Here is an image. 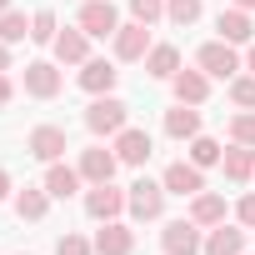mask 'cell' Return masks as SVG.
Wrapping results in <instances>:
<instances>
[{
	"instance_id": "6da1fadb",
	"label": "cell",
	"mask_w": 255,
	"mask_h": 255,
	"mask_svg": "<svg viewBox=\"0 0 255 255\" xmlns=\"http://www.w3.org/2000/svg\"><path fill=\"white\" fill-rule=\"evenodd\" d=\"M125 125H130V105H125L115 90H110V95H90V105H85V130H90L95 140H100V135L115 140Z\"/></svg>"
},
{
	"instance_id": "7a4b0ae2",
	"label": "cell",
	"mask_w": 255,
	"mask_h": 255,
	"mask_svg": "<svg viewBox=\"0 0 255 255\" xmlns=\"http://www.w3.org/2000/svg\"><path fill=\"white\" fill-rule=\"evenodd\" d=\"M195 65H200V70H205L210 80H235V75L245 70L240 50H235L230 40H220V35H215V40H205V45L195 50Z\"/></svg>"
},
{
	"instance_id": "3957f363",
	"label": "cell",
	"mask_w": 255,
	"mask_h": 255,
	"mask_svg": "<svg viewBox=\"0 0 255 255\" xmlns=\"http://www.w3.org/2000/svg\"><path fill=\"white\" fill-rule=\"evenodd\" d=\"M125 215H130V220H160L165 215V185L160 180H135V185H125Z\"/></svg>"
},
{
	"instance_id": "277c9868",
	"label": "cell",
	"mask_w": 255,
	"mask_h": 255,
	"mask_svg": "<svg viewBox=\"0 0 255 255\" xmlns=\"http://www.w3.org/2000/svg\"><path fill=\"white\" fill-rule=\"evenodd\" d=\"M160 250H165V255H200V250H205V225H195L190 215H185V220H165Z\"/></svg>"
},
{
	"instance_id": "5b68a950",
	"label": "cell",
	"mask_w": 255,
	"mask_h": 255,
	"mask_svg": "<svg viewBox=\"0 0 255 255\" xmlns=\"http://www.w3.org/2000/svg\"><path fill=\"white\" fill-rule=\"evenodd\" d=\"M75 25H80L90 40H110V35L120 30V10L110 5V0H85L80 15H75Z\"/></svg>"
},
{
	"instance_id": "8992f818",
	"label": "cell",
	"mask_w": 255,
	"mask_h": 255,
	"mask_svg": "<svg viewBox=\"0 0 255 255\" xmlns=\"http://www.w3.org/2000/svg\"><path fill=\"white\" fill-rule=\"evenodd\" d=\"M160 185H165V195L190 200V195H200V190H205V170H200L195 160H170V165H165V175H160Z\"/></svg>"
},
{
	"instance_id": "52a82bcc",
	"label": "cell",
	"mask_w": 255,
	"mask_h": 255,
	"mask_svg": "<svg viewBox=\"0 0 255 255\" xmlns=\"http://www.w3.org/2000/svg\"><path fill=\"white\" fill-rule=\"evenodd\" d=\"M85 215L100 220V225H105V220H120V215H125V190H120L115 180L90 185V190H85Z\"/></svg>"
},
{
	"instance_id": "ba28073f",
	"label": "cell",
	"mask_w": 255,
	"mask_h": 255,
	"mask_svg": "<svg viewBox=\"0 0 255 255\" xmlns=\"http://www.w3.org/2000/svg\"><path fill=\"white\" fill-rule=\"evenodd\" d=\"M110 50H115V60H120V65H130V60H145V55H150V25H140V20L120 25V30L110 35Z\"/></svg>"
},
{
	"instance_id": "9c48e42d",
	"label": "cell",
	"mask_w": 255,
	"mask_h": 255,
	"mask_svg": "<svg viewBox=\"0 0 255 255\" xmlns=\"http://www.w3.org/2000/svg\"><path fill=\"white\" fill-rule=\"evenodd\" d=\"M25 150L35 155V160H45V165H55L65 150H70V140H65V125H35V130L25 135Z\"/></svg>"
},
{
	"instance_id": "30bf717a",
	"label": "cell",
	"mask_w": 255,
	"mask_h": 255,
	"mask_svg": "<svg viewBox=\"0 0 255 255\" xmlns=\"http://www.w3.org/2000/svg\"><path fill=\"white\" fill-rule=\"evenodd\" d=\"M110 150L120 155V165H145V160L155 155V140H150V130H140V125H125Z\"/></svg>"
},
{
	"instance_id": "8fae6325",
	"label": "cell",
	"mask_w": 255,
	"mask_h": 255,
	"mask_svg": "<svg viewBox=\"0 0 255 255\" xmlns=\"http://www.w3.org/2000/svg\"><path fill=\"white\" fill-rule=\"evenodd\" d=\"M60 85H65V75H60L55 60H30V65H25V95H35V100H55Z\"/></svg>"
},
{
	"instance_id": "7c38bea8",
	"label": "cell",
	"mask_w": 255,
	"mask_h": 255,
	"mask_svg": "<svg viewBox=\"0 0 255 255\" xmlns=\"http://www.w3.org/2000/svg\"><path fill=\"white\" fill-rule=\"evenodd\" d=\"M75 165H80L85 185H105V180H115V170H120V155H115V150H105V145H85Z\"/></svg>"
},
{
	"instance_id": "4fadbf2b",
	"label": "cell",
	"mask_w": 255,
	"mask_h": 255,
	"mask_svg": "<svg viewBox=\"0 0 255 255\" xmlns=\"http://www.w3.org/2000/svg\"><path fill=\"white\" fill-rule=\"evenodd\" d=\"M245 240H250V230L235 220V225H210V235H205V250L200 255H245Z\"/></svg>"
},
{
	"instance_id": "5bb4252c",
	"label": "cell",
	"mask_w": 255,
	"mask_h": 255,
	"mask_svg": "<svg viewBox=\"0 0 255 255\" xmlns=\"http://www.w3.org/2000/svg\"><path fill=\"white\" fill-rule=\"evenodd\" d=\"M215 30H220V40H230V45H250V40H255V20H250V10H240V5H225V10L215 15Z\"/></svg>"
},
{
	"instance_id": "9a60e30c",
	"label": "cell",
	"mask_w": 255,
	"mask_h": 255,
	"mask_svg": "<svg viewBox=\"0 0 255 255\" xmlns=\"http://www.w3.org/2000/svg\"><path fill=\"white\" fill-rule=\"evenodd\" d=\"M75 80H80V90H85V95H110V90H115V80H120V70H115V60H95V55H90V60L80 65V75H75Z\"/></svg>"
},
{
	"instance_id": "2e32d148",
	"label": "cell",
	"mask_w": 255,
	"mask_h": 255,
	"mask_svg": "<svg viewBox=\"0 0 255 255\" xmlns=\"http://www.w3.org/2000/svg\"><path fill=\"white\" fill-rule=\"evenodd\" d=\"M170 90H175V100L180 105H205L210 100V75L195 65V70H175L170 75Z\"/></svg>"
},
{
	"instance_id": "e0dca14e",
	"label": "cell",
	"mask_w": 255,
	"mask_h": 255,
	"mask_svg": "<svg viewBox=\"0 0 255 255\" xmlns=\"http://www.w3.org/2000/svg\"><path fill=\"white\" fill-rule=\"evenodd\" d=\"M135 250V230L125 220H105L95 230V255H130Z\"/></svg>"
},
{
	"instance_id": "ac0fdd59",
	"label": "cell",
	"mask_w": 255,
	"mask_h": 255,
	"mask_svg": "<svg viewBox=\"0 0 255 255\" xmlns=\"http://www.w3.org/2000/svg\"><path fill=\"white\" fill-rule=\"evenodd\" d=\"M55 65H85L90 60V35L80 30V25H70V30H60L55 35Z\"/></svg>"
},
{
	"instance_id": "d6986e66",
	"label": "cell",
	"mask_w": 255,
	"mask_h": 255,
	"mask_svg": "<svg viewBox=\"0 0 255 255\" xmlns=\"http://www.w3.org/2000/svg\"><path fill=\"white\" fill-rule=\"evenodd\" d=\"M165 135L190 145V140L200 135V105H180V100H175V105L165 110Z\"/></svg>"
},
{
	"instance_id": "ffe728a7",
	"label": "cell",
	"mask_w": 255,
	"mask_h": 255,
	"mask_svg": "<svg viewBox=\"0 0 255 255\" xmlns=\"http://www.w3.org/2000/svg\"><path fill=\"white\" fill-rule=\"evenodd\" d=\"M85 185V175H80V165H65V160H55V165H45V190H50V200H70L75 190Z\"/></svg>"
},
{
	"instance_id": "44dd1931",
	"label": "cell",
	"mask_w": 255,
	"mask_h": 255,
	"mask_svg": "<svg viewBox=\"0 0 255 255\" xmlns=\"http://www.w3.org/2000/svg\"><path fill=\"white\" fill-rule=\"evenodd\" d=\"M220 170H225V180H230V185L255 180V145H230V150L220 155Z\"/></svg>"
},
{
	"instance_id": "7402d4cb",
	"label": "cell",
	"mask_w": 255,
	"mask_h": 255,
	"mask_svg": "<svg viewBox=\"0 0 255 255\" xmlns=\"http://www.w3.org/2000/svg\"><path fill=\"white\" fill-rule=\"evenodd\" d=\"M190 220L195 225H220L225 220V195H215V190H200V195H190Z\"/></svg>"
},
{
	"instance_id": "603a6c76",
	"label": "cell",
	"mask_w": 255,
	"mask_h": 255,
	"mask_svg": "<svg viewBox=\"0 0 255 255\" xmlns=\"http://www.w3.org/2000/svg\"><path fill=\"white\" fill-rule=\"evenodd\" d=\"M45 210H50V190H45V185H25V190L15 195V215H20V220L35 225V220H45Z\"/></svg>"
},
{
	"instance_id": "cb8c5ba5",
	"label": "cell",
	"mask_w": 255,
	"mask_h": 255,
	"mask_svg": "<svg viewBox=\"0 0 255 255\" xmlns=\"http://www.w3.org/2000/svg\"><path fill=\"white\" fill-rule=\"evenodd\" d=\"M180 70V50L175 45H150V55H145V75L150 80H170Z\"/></svg>"
},
{
	"instance_id": "d4e9b609",
	"label": "cell",
	"mask_w": 255,
	"mask_h": 255,
	"mask_svg": "<svg viewBox=\"0 0 255 255\" xmlns=\"http://www.w3.org/2000/svg\"><path fill=\"white\" fill-rule=\"evenodd\" d=\"M200 10H205V0H165V20L180 25V30H190L200 20Z\"/></svg>"
},
{
	"instance_id": "484cf974",
	"label": "cell",
	"mask_w": 255,
	"mask_h": 255,
	"mask_svg": "<svg viewBox=\"0 0 255 255\" xmlns=\"http://www.w3.org/2000/svg\"><path fill=\"white\" fill-rule=\"evenodd\" d=\"M220 155H225V145H220L215 135H195V140H190V160H195L200 170H210V165H220Z\"/></svg>"
},
{
	"instance_id": "4316f807",
	"label": "cell",
	"mask_w": 255,
	"mask_h": 255,
	"mask_svg": "<svg viewBox=\"0 0 255 255\" xmlns=\"http://www.w3.org/2000/svg\"><path fill=\"white\" fill-rule=\"evenodd\" d=\"M0 40H5V45H20V40H30V20L10 5L5 15H0Z\"/></svg>"
},
{
	"instance_id": "83f0119b",
	"label": "cell",
	"mask_w": 255,
	"mask_h": 255,
	"mask_svg": "<svg viewBox=\"0 0 255 255\" xmlns=\"http://www.w3.org/2000/svg\"><path fill=\"white\" fill-rule=\"evenodd\" d=\"M55 35H60L55 10H35V15H30V40H35V45H55Z\"/></svg>"
},
{
	"instance_id": "f1b7e54d",
	"label": "cell",
	"mask_w": 255,
	"mask_h": 255,
	"mask_svg": "<svg viewBox=\"0 0 255 255\" xmlns=\"http://www.w3.org/2000/svg\"><path fill=\"white\" fill-rule=\"evenodd\" d=\"M230 145H255V110L230 115Z\"/></svg>"
},
{
	"instance_id": "f546056e",
	"label": "cell",
	"mask_w": 255,
	"mask_h": 255,
	"mask_svg": "<svg viewBox=\"0 0 255 255\" xmlns=\"http://www.w3.org/2000/svg\"><path fill=\"white\" fill-rule=\"evenodd\" d=\"M230 105L235 110H255V75H235L230 80Z\"/></svg>"
},
{
	"instance_id": "4dcf8cb0",
	"label": "cell",
	"mask_w": 255,
	"mask_h": 255,
	"mask_svg": "<svg viewBox=\"0 0 255 255\" xmlns=\"http://www.w3.org/2000/svg\"><path fill=\"white\" fill-rule=\"evenodd\" d=\"M130 20H140V25H160V20H165V0H130Z\"/></svg>"
},
{
	"instance_id": "1f68e13d",
	"label": "cell",
	"mask_w": 255,
	"mask_h": 255,
	"mask_svg": "<svg viewBox=\"0 0 255 255\" xmlns=\"http://www.w3.org/2000/svg\"><path fill=\"white\" fill-rule=\"evenodd\" d=\"M55 255H95V240H85V235L65 230V235L55 240Z\"/></svg>"
},
{
	"instance_id": "d6a6232c",
	"label": "cell",
	"mask_w": 255,
	"mask_h": 255,
	"mask_svg": "<svg viewBox=\"0 0 255 255\" xmlns=\"http://www.w3.org/2000/svg\"><path fill=\"white\" fill-rule=\"evenodd\" d=\"M235 220H240L245 230H255V190H245V195L235 200Z\"/></svg>"
},
{
	"instance_id": "836d02e7",
	"label": "cell",
	"mask_w": 255,
	"mask_h": 255,
	"mask_svg": "<svg viewBox=\"0 0 255 255\" xmlns=\"http://www.w3.org/2000/svg\"><path fill=\"white\" fill-rule=\"evenodd\" d=\"M10 100H15V85H10V75H5V70H0V110H5Z\"/></svg>"
},
{
	"instance_id": "e575fe53",
	"label": "cell",
	"mask_w": 255,
	"mask_h": 255,
	"mask_svg": "<svg viewBox=\"0 0 255 255\" xmlns=\"http://www.w3.org/2000/svg\"><path fill=\"white\" fill-rule=\"evenodd\" d=\"M5 195H10V170L0 165V200H5Z\"/></svg>"
},
{
	"instance_id": "d590c367",
	"label": "cell",
	"mask_w": 255,
	"mask_h": 255,
	"mask_svg": "<svg viewBox=\"0 0 255 255\" xmlns=\"http://www.w3.org/2000/svg\"><path fill=\"white\" fill-rule=\"evenodd\" d=\"M245 70H250V75H255V40H250V45H245Z\"/></svg>"
},
{
	"instance_id": "8d00e7d4",
	"label": "cell",
	"mask_w": 255,
	"mask_h": 255,
	"mask_svg": "<svg viewBox=\"0 0 255 255\" xmlns=\"http://www.w3.org/2000/svg\"><path fill=\"white\" fill-rule=\"evenodd\" d=\"M0 70H10V45L0 40Z\"/></svg>"
},
{
	"instance_id": "74e56055",
	"label": "cell",
	"mask_w": 255,
	"mask_h": 255,
	"mask_svg": "<svg viewBox=\"0 0 255 255\" xmlns=\"http://www.w3.org/2000/svg\"><path fill=\"white\" fill-rule=\"evenodd\" d=\"M230 5H240V10H255V0H230Z\"/></svg>"
},
{
	"instance_id": "f35d334b",
	"label": "cell",
	"mask_w": 255,
	"mask_h": 255,
	"mask_svg": "<svg viewBox=\"0 0 255 255\" xmlns=\"http://www.w3.org/2000/svg\"><path fill=\"white\" fill-rule=\"evenodd\" d=\"M5 10H10V0H0V15H5Z\"/></svg>"
},
{
	"instance_id": "ab89813d",
	"label": "cell",
	"mask_w": 255,
	"mask_h": 255,
	"mask_svg": "<svg viewBox=\"0 0 255 255\" xmlns=\"http://www.w3.org/2000/svg\"><path fill=\"white\" fill-rule=\"evenodd\" d=\"M20 255H25V250H20Z\"/></svg>"
}]
</instances>
